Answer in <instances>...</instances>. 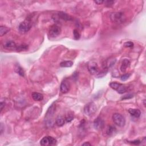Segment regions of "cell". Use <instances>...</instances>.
Returning <instances> with one entry per match:
<instances>
[{
    "label": "cell",
    "instance_id": "1",
    "mask_svg": "<svg viewBox=\"0 0 146 146\" xmlns=\"http://www.w3.org/2000/svg\"><path fill=\"white\" fill-rule=\"evenodd\" d=\"M55 110H56V106L54 105H52L49 108L48 110L47 111L45 120V124L48 127H51L54 125V121L53 119V117L55 113Z\"/></svg>",
    "mask_w": 146,
    "mask_h": 146
},
{
    "label": "cell",
    "instance_id": "2",
    "mask_svg": "<svg viewBox=\"0 0 146 146\" xmlns=\"http://www.w3.org/2000/svg\"><path fill=\"white\" fill-rule=\"evenodd\" d=\"M32 26V23L31 20L29 19L26 20L24 21L21 22L19 25L18 29L19 31L22 33H26L28 32L30 30Z\"/></svg>",
    "mask_w": 146,
    "mask_h": 146
},
{
    "label": "cell",
    "instance_id": "3",
    "mask_svg": "<svg viewBox=\"0 0 146 146\" xmlns=\"http://www.w3.org/2000/svg\"><path fill=\"white\" fill-rule=\"evenodd\" d=\"M113 120L114 123L119 127H123L126 124V119L121 114L115 113L113 114Z\"/></svg>",
    "mask_w": 146,
    "mask_h": 146
},
{
    "label": "cell",
    "instance_id": "4",
    "mask_svg": "<svg viewBox=\"0 0 146 146\" xmlns=\"http://www.w3.org/2000/svg\"><path fill=\"white\" fill-rule=\"evenodd\" d=\"M110 18L112 21L115 23H121L124 22V20L126 19L124 14L123 13L117 12L114 13L110 15Z\"/></svg>",
    "mask_w": 146,
    "mask_h": 146
},
{
    "label": "cell",
    "instance_id": "5",
    "mask_svg": "<svg viewBox=\"0 0 146 146\" xmlns=\"http://www.w3.org/2000/svg\"><path fill=\"white\" fill-rule=\"evenodd\" d=\"M96 111V106L94 102H89L85 105L84 113L87 116H91Z\"/></svg>",
    "mask_w": 146,
    "mask_h": 146
},
{
    "label": "cell",
    "instance_id": "6",
    "mask_svg": "<svg viewBox=\"0 0 146 146\" xmlns=\"http://www.w3.org/2000/svg\"><path fill=\"white\" fill-rule=\"evenodd\" d=\"M110 86L113 89L116 90L119 94H123L127 91V88L124 85L117 82H111L110 83Z\"/></svg>",
    "mask_w": 146,
    "mask_h": 146
},
{
    "label": "cell",
    "instance_id": "7",
    "mask_svg": "<svg viewBox=\"0 0 146 146\" xmlns=\"http://www.w3.org/2000/svg\"><path fill=\"white\" fill-rule=\"evenodd\" d=\"M61 33V29L59 26L53 25L49 29V34L52 38H56L59 36Z\"/></svg>",
    "mask_w": 146,
    "mask_h": 146
},
{
    "label": "cell",
    "instance_id": "8",
    "mask_svg": "<svg viewBox=\"0 0 146 146\" xmlns=\"http://www.w3.org/2000/svg\"><path fill=\"white\" fill-rule=\"evenodd\" d=\"M87 68L88 71L92 75H97L99 72L98 65L94 61H90L88 63Z\"/></svg>",
    "mask_w": 146,
    "mask_h": 146
},
{
    "label": "cell",
    "instance_id": "9",
    "mask_svg": "<svg viewBox=\"0 0 146 146\" xmlns=\"http://www.w3.org/2000/svg\"><path fill=\"white\" fill-rule=\"evenodd\" d=\"M40 144L42 145H54L57 144V140L51 136H45L41 139Z\"/></svg>",
    "mask_w": 146,
    "mask_h": 146
},
{
    "label": "cell",
    "instance_id": "10",
    "mask_svg": "<svg viewBox=\"0 0 146 146\" xmlns=\"http://www.w3.org/2000/svg\"><path fill=\"white\" fill-rule=\"evenodd\" d=\"M70 87V82L67 79H65L62 82L61 86H60V91H61L62 93L66 94L69 91Z\"/></svg>",
    "mask_w": 146,
    "mask_h": 146
},
{
    "label": "cell",
    "instance_id": "11",
    "mask_svg": "<svg viewBox=\"0 0 146 146\" xmlns=\"http://www.w3.org/2000/svg\"><path fill=\"white\" fill-rule=\"evenodd\" d=\"M105 126V122L100 117L96 118L94 122V127L96 130H102Z\"/></svg>",
    "mask_w": 146,
    "mask_h": 146
},
{
    "label": "cell",
    "instance_id": "12",
    "mask_svg": "<svg viewBox=\"0 0 146 146\" xmlns=\"http://www.w3.org/2000/svg\"><path fill=\"white\" fill-rule=\"evenodd\" d=\"M116 61V59L114 58H110L108 59H107L106 61L104 62V63H103V69L108 70V69L110 68V67L114 66L115 63Z\"/></svg>",
    "mask_w": 146,
    "mask_h": 146
},
{
    "label": "cell",
    "instance_id": "13",
    "mask_svg": "<svg viewBox=\"0 0 146 146\" xmlns=\"http://www.w3.org/2000/svg\"><path fill=\"white\" fill-rule=\"evenodd\" d=\"M4 47L6 49H15L17 45L14 41H7L5 43Z\"/></svg>",
    "mask_w": 146,
    "mask_h": 146
},
{
    "label": "cell",
    "instance_id": "14",
    "mask_svg": "<svg viewBox=\"0 0 146 146\" xmlns=\"http://www.w3.org/2000/svg\"><path fill=\"white\" fill-rule=\"evenodd\" d=\"M57 15H58V18L59 19H61L62 20L70 21L72 20V17L70 16V15L65 13L64 12H59Z\"/></svg>",
    "mask_w": 146,
    "mask_h": 146
},
{
    "label": "cell",
    "instance_id": "15",
    "mask_svg": "<svg viewBox=\"0 0 146 146\" xmlns=\"http://www.w3.org/2000/svg\"><path fill=\"white\" fill-rule=\"evenodd\" d=\"M130 66V62L129 59H124L122 62V65L121 66V70L122 72H125L126 71L127 67Z\"/></svg>",
    "mask_w": 146,
    "mask_h": 146
},
{
    "label": "cell",
    "instance_id": "16",
    "mask_svg": "<svg viewBox=\"0 0 146 146\" xmlns=\"http://www.w3.org/2000/svg\"><path fill=\"white\" fill-rule=\"evenodd\" d=\"M129 113L131 116L135 117V118H139L141 114V112L139 110L136 108H130L129 110Z\"/></svg>",
    "mask_w": 146,
    "mask_h": 146
},
{
    "label": "cell",
    "instance_id": "17",
    "mask_svg": "<svg viewBox=\"0 0 146 146\" xmlns=\"http://www.w3.org/2000/svg\"><path fill=\"white\" fill-rule=\"evenodd\" d=\"M65 118L62 116H58L56 119V124L59 127L63 126L65 123Z\"/></svg>",
    "mask_w": 146,
    "mask_h": 146
},
{
    "label": "cell",
    "instance_id": "18",
    "mask_svg": "<svg viewBox=\"0 0 146 146\" xmlns=\"http://www.w3.org/2000/svg\"><path fill=\"white\" fill-rule=\"evenodd\" d=\"M32 96L33 99L35 101H41L42 100L43 98V96L42 95V94L36 92L33 93Z\"/></svg>",
    "mask_w": 146,
    "mask_h": 146
},
{
    "label": "cell",
    "instance_id": "19",
    "mask_svg": "<svg viewBox=\"0 0 146 146\" xmlns=\"http://www.w3.org/2000/svg\"><path fill=\"white\" fill-rule=\"evenodd\" d=\"M116 129H115V127H114L112 126H109L107 127V129L106 130V133L109 136H111V135H113L115 133H116Z\"/></svg>",
    "mask_w": 146,
    "mask_h": 146
},
{
    "label": "cell",
    "instance_id": "20",
    "mask_svg": "<svg viewBox=\"0 0 146 146\" xmlns=\"http://www.w3.org/2000/svg\"><path fill=\"white\" fill-rule=\"evenodd\" d=\"M9 30L10 29L4 26H1V27H0V36H2L5 35L9 32Z\"/></svg>",
    "mask_w": 146,
    "mask_h": 146
},
{
    "label": "cell",
    "instance_id": "21",
    "mask_svg": "<svg viewBox=\"0 0 146 146\" xmlns=\"http://www.w3.org/2000/svg\"><path fill=\"white\" fill-rule=\"evenodd\" d=\"M15 71L18 74H19L22 77H24L25 75V72L22 68L21 66H20L19 65H17V66H15Z\"/></svg>",
    "mask_w": 146,
    "mask_h": 146
},
{
    "label": "cell",
    "instance_id": "22",
    "mask_svg": "<svg viewBox=\"0 0 146 146\" xmlns=\"http://www.w3.org/2000/svg\"><path fill=\"white\" fill-rule=\"evenodd\" d=\"M73 65V62L70 61H63L60 63V66L62 67H70Z\"/></svg>",
    "mask_w": 146,
    "mask_h": 146
},
{
    "label": "cell",
    "instance_id": "23",
    "mask_svg": "<svg viewBox=\"0 0 146 146\" xmlns=\"http://www.w3.org/2000/svg\"><path fill=\"white\" fill-rule=\"evenodd\" d=\"M28 49V45H25V44H22L19 46H17L15 50L18 51H26Z\"/></svg>",
    "mask_w": 146,
    "mask_h": 146
},
{
    "label": "cell",
    "instance_id": "24",
    "mask_svg": "<svg viewBox=\"0 0 146 146\" xmlns=\"http://www.w3.org/2000/svg\"><path fill=\"white\" fill-rule=\"evenodd\" d=\"M73 35H74V38L75 40H79L80 37V33L77 29H75L74 31H73Z\"/></svg>",
    "mask_w": 146,
    "mask_h": 146
},
{
    "label": "cell",
    "instance_id": "25",
    "mask_svg": "<svg viewBox=\"0 0 146 146\" xmlns=\"http://www.w3.org/2000/svg\"><path fill=\"white\" fill-rule=\"evenodd\" d=\"M130 75H131V74H124V75H122V76H121V79L122 80V81H126V80H127L130 78Z\"/></svg>",
    "mask_w": 146,
    "mask_h": 146
},
{
    "label": "cell",
    "instance_id": "26",
    "mask_svg": "<svg viewBox=\"0 0 146 146\" xmlns=\"http://www.w3.org/2000/svg\"><path fill=\"white\" fill-rule=\"evenodd\" d=\"M124 46L126 47V48H132L134 47V43H133L132 42L130 41H128L125 42L124 44Z\"/></svg>",
    "mask_w": 146,
    "mask_h": 146
},
{
    "label": "cell",
    "instance_id": "27",
    "mask_svg": "<svg viewBox=\"0 0 146 146\" xmlns=\"http://www.w3.org/2000/svg\"><path fill=\"white\" fill-rule=\"evenodd\" d=\"M74 119V116H73L71 114H68V115H67L66 118H65V120H66V121L67 122H71L72 120Z\"/></svg>",
    "mask_w": 146,
    "mask_h": 146
},
{
    "label": "cell",
    "instance_id": "28",
    "mask_svg": "<svg viewBox=\"0 0 146 146\" xmlns=\"http://www.w3.org/2000/svg\"><path fill=\"white\" fill-rule=\"evenodd\" d=\"M104 3L106 5V6H111L114 3L115 1H104Z\"/></svg>",
    "mask_w": 146,
    "mask_h": 146
},
{
    "label": "cell",
    "instance_id": "29",
    "mask_svg": "<svg viewBox=\"0 0 146 146\" xmlns=\"http://www.w3.org/2000/svg\"><path fill=\"white\" fill-rule=\"evenodd\" d=\"M133 97V95L132 94H127L124 95L122 98V99H130Z\"/></svg>",
    "mask_w": 146,
    "mask_h": 146
},
{
    "label": "cell",
    "instance_id": "30",
    "mask_svg": "<svg viewBox=\"0 0 146 146\" xmlns=\"http://www.w3.org/2000/svg\"><path fill=\"white\" fill-rule=\"evenodd\" d=\"M130 143H131L132 144H135V145H139L141 142H140V140H134V141H131L130 142Z\"/></svg>",
    "mask_w": 146,
    "mask_h": 146
},
{
    "label": "cell",
    "instance_id": "31",
    "mask_svg": "<svg viewBox=\"0 0 146 146\" xmlns=\"http://www.w3.org/2000/svg\"><path fill=\"white\" fill-rule=\"evenodd\" d=\"M5 102H4L3 101H1V103H0V107H1V112L2 111V110H3L4 107L5 106Z\"/></svg>",
    "mask_w": 146,
    "mask_h": 146
},
{
    "label": "cell",
    "instance_id": "32",
    "mask_svg": "<svg viewBox=\"0 0 146 146\" xmlns=\"http://www.w3.org/2000/svg\"><path fill=\"white\" fill-rule=\"evenodd\" d=\"M94 2L96 4H97V5H101L102 4L104 3V1H101V0H99V1H98V0H97V1H94Z\"/></svg>",
    "mask_w": 146,
    "mask_h": 146
},
{
    "label": "cell",
    "instance_id": "33",
    "mask_svg": "<svg viewBox=\"0 0 146 146\" xmlns=\"http://www.w3.org/2000/svg\"><path fill=\"white\" fill-rule=\"evenodd\" d=\"M3 129H4V127H3V124L2 123L1 124V128H0V130H1V134H2L3 133Z\"/></svg>",
    "mask_w": 146,
    "mask_h": 146
},
{
    "label": "cell",
    "instance_id": "34",
    "mask_svg": "<svg viewBox=\"0 0 146 146\" xmlns=\"http://www.w3.org/2000/svg\"><path fill=\"white\" fill-rule=\"evenodd\" d=\"M83 145H91V144L89 143H84L83 144H82Z\"/></svg>",
    "mask_w": 146,
    "mask_h": 146
}]
</instances>
